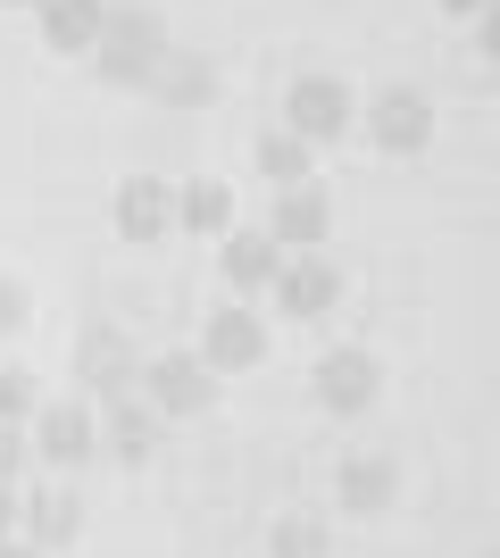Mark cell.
I'll list each match as a JSON object with an SVG mask.
<instances>
[{
    "instance_id": "1",
    "label": "cell",
    "mask_w": 500,
    "mask_h": 558,
    "mask_svg": "<svg viewBox=\"0 0 500 558\" xmlns=\"http://www.w3.org/2000/svg\"><path fill=\"white\" fill-rule=\"evenodd\" d=\"M167 25H159V9H143V0H125V9H109V34H100V75H109V84H143L150 93V75L167 68Z\"/></svg>"
},
{
    "instance_id": "2",
    "label": "cell",
    "mask_w": 500,
    "mask_h": 558,
    "mask_svg": "<svg viewBox=\"0 0 500 558\" xmlns=\"http://www.w3.org/2000/svg\"><path fill=\"white\" fill-rule=\"evenodd\" d=\"M309 392H317V409H326V417H367V409L383 400L376 350H358V342L326 350V359H317V375H309Z\"/></svg>"
},
{
    "instance_id": "3",
    "label": "cell",
    "mask_w": 500,
    "mask_h": 558,
    "mask_svg": "<svg viewBox=\"0 0 500 558\" xmlns=\"http://www.w3.org/2000/svg\"><path fill=\"white\" fill-rule=\"evenodd\" d=\"M367 142H376L383 159H417L434 142V100L417 93V84H383V93L367 100Z\"/></svg>"
},
{
    "instance_id": "4",
    "label": "cell",
    "mask_w": 500,
    "mask_h": 558,
    "mask_svg": "<svg viewBox=\"0 0 500 558\" xmlns=\"http://www.w3.org/2000/svg\"><path fill=\"white\" fill-rule=\"evenodd\" d=\"M143 392L159 400V417H167V425H184V417H209V409H217V367L200 359V350H175V359H150Z\"/></svg>"
},
{
    "instance_id": "5",
    "label": "cell",
    "mask_w": 500,
    "mask_h": 558,
    "mask_svg": "<svg viewBox=\"0 0 500 558\" xmlns=\"http://www.w3.org/2000/svg\"><path fill=\"white\" fill-rule=\"evenodd\" d=\"M100 442H109V434H100V409H84V400H50L42 417H34V459H42L50 475H75Z\"/></svg>"
},
{
    "instance_id": "6",
    "label": "cell",
    "mask_w": 500,
    "mask_h": 558,
    "mask_svg": "<svg viewBox=\"0 0 500 558\" xmlns=\"http://www.w3.org/2000/svg\"><path fill=\"white\" fill-rule=\"evenodd\" d=\"M284 242H276V226H234L225 233V251H217V276L234 283V301H251V292H276V276H284Z\"/></svg>"
},
{
    "instance_id": "7",
    "label": "cell",
    "mask_w": 500,
    "mask_h": 558,
    "mask_svg": "<svg viewBox=\"0 0 500 558\" xmlns=\"http://www.w3.org/2000/svg\"><path fill=\"white\" fill-rule=\"evenodd\" d=\"M184 226V201L167 175H125L118 184V242H167Z\"/></svg>"
},
{
    "instance_id": "8",
    "label": "cell",
    "mask_w": 500,
    "mask_h": 558,
    "mask_svg": "<svg viewBox=\"0 0 500 558\" xmlns=\"http://www.w3.org/2000/svg\"><path fill=\"white\" fill-rule=\"evenodd\" d=\"M75 375H84V392L93 400H125V392H143V359H134V342L125 333H109V326H93L84 333V350H75Z\"/></svg>"
},
{
    "instance_id": "9",
    "label": "cell",
    "mask_w": 500,
    "mask_h": 558,
    "mask_svg": "<svg viewBox=\"0 0 500 558\" xmlns=\"http://www.w3.org/2000/svg\"><path fill=\"white\" fill-rule=\"evenodd\" d=\"M200 359H209L217 375H251L267 359V326L251 317V301H225L209 326H200Z\"/></svg>"
},
{
    "instance_id": "10",
    "label": "cell",
    "mask_w": 500,
    "mask_h": 558,
    "mask_svg": "<svg viewBox=\"0 0 500 558\" xmlns=\"http://www.w3.org/2000/svg\"><path fill=\"white\" fill-rule=\"evenodd\" d=\"M284 125H301V134L326 150L333 134H351V84H342V75H301L284 93Z\"/></svg>"
},
{
    "instance_id": "11",
    "label": "cell",
    "mask_w": 500,
    "mask_h": 558,
    "mask_svg": "<svg viewBox=\"0 0 500 558\" xmlns=\"http://www.w3.org/2000/svg\"><path fill=\"white\" fill-rule=\"evenodd\" d=\"M267 301L284 308V317H326L333 301H342V267H333L326 251H292L284 276H276V292Z\"/></svg>"
},
{
    "instance_id": "12",
    "label": "cell",
    "mask_w": 500,
    "mask_h": 558,
    "mask_svg": "<svg viewBox=\"0 0 500 558\" xmlns=\"http://www.w3.org/2000/svg\"><path fill=\"white\" fill-rule=\"evenodd\" d=\"M267 226H276V242L284 251H326V226H333V192L317 184H276V209H267Z\"/></svg>"
},
{
    "instance_id": "13",
    "label": "cell",
    "mask_w": 500,
    "mask_h": 558,
    "mask_svg": "<svg viewBox=\"0 0 500 558\" xmlns=\"http://www.w3.org/2000/svg\"><path fill=\"white\" fill-rule=\"evenodd\" d=\"M100 434H109V450H118V466H143L150 450H159L167 417L150 392H125V400H100Z\"/></svg>"
},
{
    "instance_id": "14",
    "label": "cell",
    "mask_w": 500,
    "mask_h": 558,
    "mask_svg": "<svg viewBox=\"0 0 500 558\" xmlns=\"http://www.w3.org/2000/svg\"><path fill=\"white\" fill-rule=\"evenodd\" d=\"M109 34V0H42V43L68 59H93Z\"/></svg>"
},
{
    "instance_id": "15",
    "label": "cell",
    "mask_w": 500,
    "mask_h": 558,
    "mask_svg": "<svg viewBox=\"0 0 500 558\" xmlns=\"http://www.w3.org/2000/svg\"><path fill=\"white\" fill-rule=\"evenodd\" d=\"M25 534L42 542V550H68V542L84 534V500H75L68 484H34L25 492Z\"/></svg>"
},
{
    "instance_id": "16",
    "label": "cell",
    "mask_w": 500,
    "mask_h": 558,
    "mask_svg": "<svg viewBox=\"0 0 500 558\" xmlns=\"http://www.w3.org/2000/svg\"><path fill=\"white\" fill-rule=\"evenodd\" d=\"M150 100H167V109H200V100H217V68L200 59V50H167V68L150 75Z\"/></svg>"
},
{
    "instance_id": "17",
    "label": "cell",
    "mask_w": 500,
    "mask_h": 558,
    "mask_svg": "<svg viewBox=\"0 0 500 558\" xmlns=\"http://www.w3.org/2000/svg\"><path fill=\"white\" fill-rule=\"evenodd\" d=\"M175 201H184V233H217V242L234 233V192L217 184V175H184Z\"/></svg>"
},
{
    "instance_id": "18",
    "label": "cell",
    "mask_w": 500,
    "mask_h": 558,
    "mask_svg": "<svg viewBox=\"0 0 500 558\" xmlns=\"http://www.w3.org/2000/svg\"><path fill=\"white\" fill-rule=\"evenodd\" d=\"M259 175L267 184H309L317 175V142L301 134V125H276V134L259 142Z\"/></svg>"
},
{
    "instance_id": "19",
    "label": "cell",
    "mask_w": 500,
    "mask_h": 558,
    "mask_svg": "<svg viewBox=\"0 0 500 558\" xmlns=\"http://www.w3.org/2000/svg\"><path fill=\"white\" fill-rule=\"evenodd\" d=\"M342 500H351L358 517L383 509V500H392V466H383V459H351V466H342Z\"/></svg>"
},
{
    "instance_id": "20",
    "label": "cell",
    "mask_w": 500,
    "mask_h": 558,
    "mask_svg": "<svg viewBox=\"0 0 500 558\" xmlns=\"http://www.w3.org/2000/svg\"><path fill=\"white\" fill-rule=\"evenodd\" d=\"M25 417H42V384L25 367H0V425H25Z\"/></svg>"
},
{
    "instance_id": "21",
    "label": "cell",
    "mask_w": 500,
    "mask_h": 558,
    "mask_svg": "<svg viewBox=\"0 0 500 558\" xmlns=\"http://www.w3.org/2000/svg\"><path fill=\"white\" fill-rule=\"evenodd\" d=\"M25 459H34V442H25V425H0V484H17Z\"/></svg>"
},
{
    "instance_id": "22",
    "label": "cell",
    "mask_w": 500,
    "mask_h": 558,
    "mask_svg": "<svg viewBox=\"0 0 500 558\" xmlns=\"http://www.w3.org/2000/svg\"><path fill=\"white\" fill-rule=\"evenodd\" d=\"M276 558H326V542H317L309 525H284V534H276Z\"/></svg>"
},
{
    "instance_id": "23",
    "label": "cell",
    "mask_w": 500,
    "mask_h": 558,
    "mask_svg": "<svg viewBox=\"0 0 500 558\" xmlns=\"http://www.w3.org/2000/svg\"><path fill=\"white\" fill-rule=\"evenodd\" d=\"M25 326V292H17V276H0V333H17Z\"/></svg>"
},
{
    "instance_id": "24",
    "label": "cell",
    "mask_w": 500,
    "mask_h": 558,
    "mask_svg": "<svg viewBox=\"0 0 500 558\" xmlns=\"http://www.w3.org/2000/svg\"><path fill=\"white\" fill-rule=\"evenodd\" d=\"M9 534H25V492L17 484H0V542Z\"/></svg>"
},
{
    "instance_id": "25",
    "label": "cell",
    "mask_w": 500,
    "mask_h": 558,
    "mask_svg": "<svg viewBox=\"0 0 500 558\" xmlns=\"http://www.w3.org/2000/svg\"><path fill=\"white\" fill-rule=\"evenodd\" d=\"M476 50H484V59H492V68H500V0H492V9H484V17H476Z\"/></svg>"
},
{
    "instance_id": "26",
    "label": "cell",
    "mask_w": 500,
    "mask_h": 558,
    "mask_svg": "<svg viewBox=\"0 0 500 558\" xmlns=\"http://www.w3.org/2000/svg\"><path fill=\"white\" fill-rule=\"evenodd\" d=\"M0 558H50V550H42L34 534H9V542H0Z\"/></svg>"
},
{
    "instance_id": "27",
    "label": "cell",
    "mask_w": 500,
    "mask_h": 558,
    "mask_svg": "<svg viewBox=\"0 0 500 558\" xmlns=\"http://www.w3.org/2000/svg\"><path fill=\"white\" fill-rule=\"evenodd\" d=\"M492 0H442V17H484Z\"/></svg>"
},
{
    "instance_id": "28",
    "label": "cell",
    "mask_w": 500,
    "mask_h": 558,
    "mask_svg": "<svg viewBox=\"0 0 500 558\" xmlns=\"http://www.w3.org/2000/svg\"><path fill=\"white\" fill-rule=\"evenodd\" d=\"M9 9H42V0H9Z\"/></svg>"
}]
</instances>
